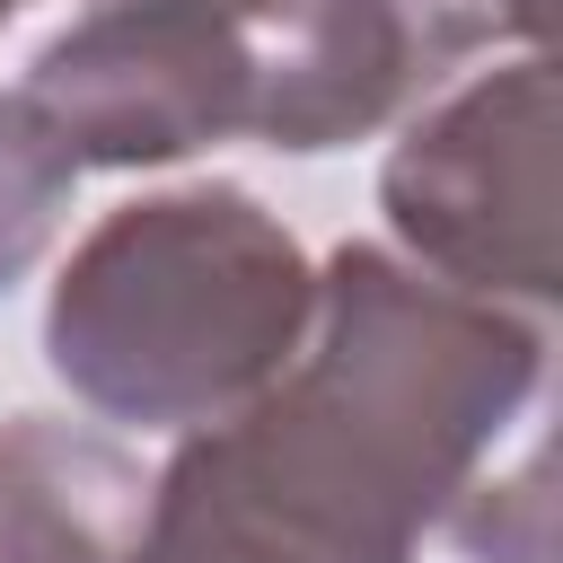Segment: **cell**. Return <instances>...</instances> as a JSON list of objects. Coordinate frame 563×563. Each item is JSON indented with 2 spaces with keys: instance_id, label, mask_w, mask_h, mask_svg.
Here are the masks:
<instances>
[{
  "instance_id": "6",
  "label": "cell",
  "mask_w": 563,
  "mask_h": 563,
  "mask_svg": "<svg viewBox=\"0 0 563 563\" xmlns=\"http://www.w3.org/2000/svg\"><path fill=\"white\" fill-rule=\"evenodd\" d=\"M70 185H79V167L53 141V123L18 88H0V290H18L44 264V246L70 211Z\"/></svg>"
},
{
  "instance_id": "5",
  "label": "cell",
  "mask_w": 563,
  "mask_h": 563,
  "mask_svg": "<svg viewBox=\"0 0 563 563\" xmlns=\"http://www.w3.org/2000/svg\"><path fill=\"white\" fill-rule=\"evenodd\" d=\"M132 563H369V554L317 528L273 484H255L211 431H185L176 457L150 475Z\"/></svg>"
},
{
  "instance_id": "7",
  "label": "cell",
  "mask_w": 563,
  "mask_h": 563,
  "mask_svg": "<svg viewBox=\"0 0 563 563\" xmlns=\"http://www.w3.org/2000/svg\"><path fill=\"white\" fill-rule=\"evenodd\" d=\"M18 9H26V0H0V26H9V18H18Z\"/></svg>"
},
{
  "instance_id": "2",
  "label": "cell",
  "mask_w": 563,
  "mask_h": 563,
  "mask_svg": "<svg viewBox=\"0 0 563 563\" xmlns=\"http://www.w3.org/2000/svg\"><path fill=\"white\" fill-rule=\"evenodd\" d=\"M317 308V264L246 185L114 202L53 273L44 361L123 431H211L255 405Z\"/></svg>"
},
{
  "instance_id": "1",
  "label": "cell",
  "mask_w": 563,
  "mask_h": 563,
  "mask_svg": "<svg viewBox=\"0 0 563 563\" xmlns=\"http://www.w3.org/2000/svg\"><path fill=\"white\" fill-rule=\"evenodd\" d=\"M545 53V0H97L26 62L70 167H176L220 141L290 158L405 123L475 53Z\"/></svg>"
},
{
  "instance_id": "4",
  "label": "cell",
  "mask_w": 563,
  "mask_h": 563,
  "mask_svg": "<svg viewBox=\"0 0 563 563\" xmlns=\"http://www.w3.org/2000/svg\"><path fill=\"white\" fill-rule=\"evenodd\" d=\"M150 475L114 431L9 413L0 422V563H132Z\"/></svg>"
},
{
  "instance_id": "3",
  "label": "cell",
  "mask_w": 563,
  "mask_h": 563,
  "mask_svg": "<svg viewBox=\"0 0 563 563\" xmlns=\"http://www.w3.org/2000/svg\"><path fill=\"white\" fill-rule=\"evenodd\" d=\"M387 255L413 273L501 299L528 317H554L563 255H554V62L510 53L493 70H466L431 88L378 167Z\"/></svg>"
}]
</instances>
